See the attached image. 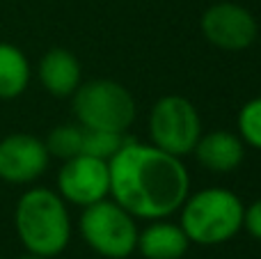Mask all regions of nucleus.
Wrapping results in <instances>:
<instances>
[{
  "label": "nucleus",
  "instance_id": "obj_17",
  "mask_svg": "<svg viewBox=\"0 0 261 259\" xmlns=\"http://www.w3.org/2000/svg\"><path fill=\"white\" fill-rule=\"evenodd\" d=\"M243 229H248V234L252 239L261 241V197L254 202H250L245 206V214H243Z\"/></svg>",
  "mask_w": 261,
  "mask_h": 259
},
{
  "label": "nucleus",
  "instance_id": "obj_7",
  "mask_svg": "<svg viewBox=\"0 0 261 259\" xmlns=\"http://www.w3.org/2000/svg\"><path fill=\"white\" fill-rule=\"evenodd\" d=\"M58 195L67 204L90 206L110 195L108 161L96 156H73L62 163L58 172Z\"/></svg>",
  "mask_w": 261,
  "mask_h": 259
},
{
  "label": "nucleus",
  "instance_id": "obj_18",
  "mask_svg": "<svg viewBox=\"0 0 261 259\" xmlns=\"http://www.w3.org/2000/svg\"><path fill=\"white\" fill-rule=\"evenodd\" d=\"M18 259H46V257H39V255H32V252H28V255L18 257Z\"/></svg>",
  "mask_w": 261,
  "mask_h": 259
},
{
  "label": "nucleus",
  "instance_id": "obj_6",
  "mask_svg": "<svg viewBox=\"0 0 261 259\" xmlns=\"http://www.w3.org/2000/svg\"><path fill=\"white\" fill-rule=\"evenodd\" d=\"M202 136V119L193 101L181 94H165L151 106L149 113V138L151 145L172 156L193 154Z\"/></svg>",
  "mask_w": 261,
  "mask_h": 259
},
{
  "label": "nucleus",
  "instance_id": "obj_5",
  "mask_svg": "<svg viewBox=\"0 0 261 259\" xmlns=\"http://www.w3.org/2000/svg\"><path fill=\"white\" fill-rule=\"evenodd\" d=\"M78 229L83 241L106 259L130 257L135 252L140 234L133 216L108 197L83 209Z\"/></svg>",
  "mask_w": 261,
  "mask_h": 259
},
{
  "label": "nucleus",
  "instance_id": "obj_8",
  "mask_svg": "<svg viewBox=\"0 0 261 259\" xmlns=\"http://www.w3.org/2000/svg\"><path fill=\"white\" fill-rule=\"evenodd\" d=\"M204 39L220 50H245L257 41L259 25L250 9L239 3H216L199 21Z\"/></svg>",
  "mask_w": 261,
  "mask_h": 259
},
{
  "label": "nucleus",
  "instance_id": "obj_15",
  "mask_svg": "<svg viewBox=\"0 0 261 259\" xmlns=\"http://www.w3.org/2000/svg\"><path fill=\"white\" fill-rule=\"evenodd\" d=\"M236 128L245 145L261 151V96H254L241 106Z\"/></svg>",
  "mask_w": 261,
  "mask_h": 259
},
{
  "label": "nucleus",
  "instance_id": "obj_16",
  "mask_svg": "<svg viewBox=\"0 0 261 259\" xmlns=\"http://www.w3.org/2000/svg\"><path fill=\"white\" fill-rule=\"evenodd\" d=\"M124 142H126L124 133L92 131V128H85V138H83V154L110 161L119 151V147H122Z\"/></svg>",
  "mask_w": 261,
  "mask_h": 259
},
{
  "label": "nucleus",
  "instance_id": "obj_9",
  "mask_svg": "<svg viewBox=\"0 0 261 259\" xmlns=\"http://www.w3.org/2000/svg\"><path fill=\"white\" fill-rule=\"evenodd\" d=\"M50 154L46 142L30 133H9L0 140V179L7 184H32L46 172Z\"/></svg>",
  "mask_w": 261,
  "mask_h": 259
},
{
  "label": "nucleus",
  "instance_id": "obj_13",
  "mask_svg": "<svg viewBox=\"0 0 261 259\" xmlns=\"http://www.w3.org/2000/svg\"><path fill=\"white\" fill-rule=\"evenodd\" d=\"M30 85V62L14 44L0 41V101L18 99Z\"/></svg>",
  "mask_w": 261,
  "mask_h": 259
},
{
  "label": "nucleus",
  "instance_id": "obj_3",
  "mask_svg": "<svg viewBox=\"0 0 261 259\" xmlns=\"http://www.w3.org/2000/svg\"><path fill=\"white\" fill-rule=\"evenodd\" d=\"M179 214V225L190 243L220 246L243 229L245 204L234 191L202 188L186 197Z\"/></svg>",
  "mask_w": 261,
  "mask_h": 259
},
{
  "label": "nucleus",
  "instance_id": "obj_2",
  "mask_svg": "<svg viewBox=\"0 0 261 259\" xmlns=\"http://www.w3.org/2000/svg\"><path fill=\"white\" fill-rule=\"evenodd\" d=\"M14 227L23 248L39 257H55L71 241L67 202L50 188H28L14 209Z\"/></svg>",
  "mask_w": 261,
  "mask_h": 259
},
{
  "label": "nucleus",
  "instance_id": "obj_11",
  "mask_svg": "<svg viewBox=\"0 0 261 259\" xmlns=\"http://www.w3.org/2000/svg\"><path fill=\"white\" fill-rule=\"evenodd\" d=\"M39 83L55 99H67L83 83V69L78 58L67 48H50L41 55L37 67Z\"/></svg>",
  "mask_w": 261,
  "mask_h": 259
},
{
  "label": "nucleus",
  "instance_id": "obj_1",
  "mask_svg": "<svg viewBox=\"0 0 261 259\" xmlns=\"http://www.w3.org/2000/svg\"><path fill=\"white\" fill-rule=\"evenodd\" d=\"M108 168L110 197L133 218H170L190 195V174L184 161L151 142L126 140L108 161Z\"/></svg>",
  "mask_w": 261,
  "mask_h": 259
},
{
  "label": "nucleus",
  "instance_id": "obj_14",
  "mask_svg": "<svg viewBox=\"0 0 261 259\" xmlns=\"http://www.w3.org/2000/svg\"><path fill=\"white\" fill-rule=\"evenodd\" d=\"M83 138H85V128L81 124H60V126L50 128L44 142L50 156L67 161L83 154Z\"/></svg>",
  "mask_w": 261,
  "mask_h": 259
},
{
  "label": "nucleus",
  "instance_id": "obj_4",
  "mask_svg": "<svg viewBox=\"0 0 261 259\" xmlns=\"http://www.w3.org/2000/svg\"><path fill=\"white\" fill-rule=\"evenodd\" d=\"M71 99L73 115L83 128L126 133L135 119L133 94L108 78L81 83Z\"/></svg>",
  "mask_w": 261,
  "mask_h": 259
},
{
  "label": "nucleus",
  "instance_id": "obj_12",
  "mask_svg": "<svg viewBox=\"0 0 261 259\" xmlns=\"http://www.w3.org/2000/svg\"><path fill=\"white\" fill-rule=\"evenodd\" d=\"M190 241L181 225L170 223L167 218L151 220V225L138 234V246L140 255L144 259H181L188 252Z\"/></svg>",
  "mask_w": 261,
  "mask_h": 259
},
{
  "label": "nucleus",
  "instance_id": "obj_10",
  "mask_svg": "<svg viewBox=\"0 0 261 259\" xmlns=\"http://www.w3.org/2000/svg\"><path fill=\"white\" fill-rule=\"evenodd\" d=\"M197 163L204 170L216 174H229L241 168L245 159V142L239 133L216 128V131L202 133L193 149Z\"/></svg>",
  "mask_w": 261,
  "mask_h": 259
}]
</instances>
